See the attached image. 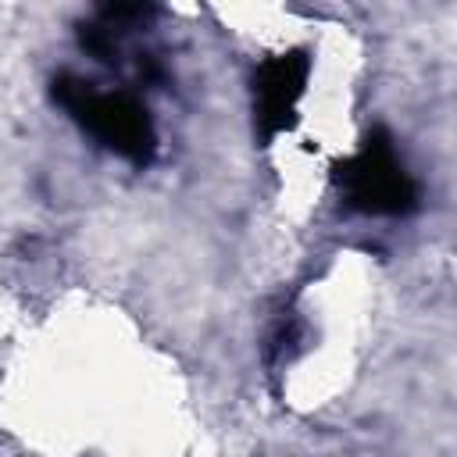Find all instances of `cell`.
Returning a JSON list of instances; mask_svg holds the SVG:
<instances>
[{
	"label": "cell",
	"mask_w": 457,
	"mask_h": 457,
	"mask_svg": "<svg viewBox=\"0 0 457 457\" xmlns=\"http://www.w3.org/2000/svg\"><path fill=\"white\" fill-rule=\"evenodd\" d=\"M311 75V54L307 50H286L271 54L253 68L250 93H253V132L261 146H271L282 132L296 125V104L307 89Z\"/></svg>",
	"instance_id": "3957f363"
},
{
	"label": "cell",
	"mask_w": 457,
	"mask_h": 457,
	"mask_svg": "<svg viewBox=\"0 0 457 457\" xmlns=\"http://www.w3.org/2000/svg\"><path fill=\"white\" fill-rule=\"evenodd\" d=\"M303 343H307V325H303V318L293 314V311H286V314L271 325V332H268L264 361H268L271 368H282V364H289V361L303 350Z\"/></svg>",
	"instance_id": "277c9868"
},
{
	"label": "cell",
	"mask_w": 457,
	"mask_h": 457,
	"mask_svg": "<svg viewBox=\"0 0 457 457\" xmlns=\"http://www.w3.org/2000/svg\"><path fill=\"white\" fill-rule=\"evenodd\" d=\"M332 179L343 204L361 214L403 218L421 204L418 179L407 171L396 139L386 129H371L350 157H339L332 164Z\"/></svg>",
	"instance_id": "7a4b0ae2"
},
{
	"label": "cell",
	"mask_w": 457,
	"mask_h": 457,
	"mask_svg": "<svg viewBox=\"0 0 457 457\" xmlns=\"http://www.w3.org/2000/svg\"><path fill=\"white\" fill-rule=\"evenodd\" d=\"M54 104L68 111V118L93 136L104 150L118 154L121 161L146 168L157 154V132L146 104L125 89H100L96 82L61 71L50 82Z\"/></svg>",
	"instance_id": "6da1fadb"
}]
</instances>
